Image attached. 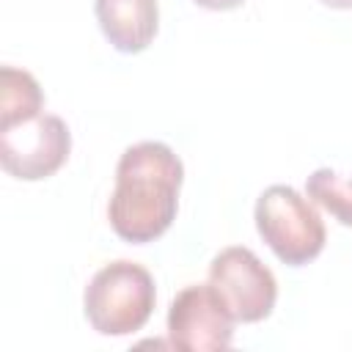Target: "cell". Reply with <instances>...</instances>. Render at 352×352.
<instances>
[{
    "label": "cell",
    "instance_id": "1",
    "mask_svg": "<svg viewBox=\"0 0 352 352\" xmlns=\"http://www.w3.org/2000/svg\"><path fill=\"white\" fill-rule=\"evenodd\" d=\"M184 165L170 146L143 140L129 146L116 165V187L107 204L113 231L132 245L162 236L179 209Z\"/></svg>",
    "mask_w": 352,
    "mask_h": 352
},
{
    "label": "cell",
    "instance_id": "4",
    "mask_svg": "<svg viewBox=\"0 0 352 352\" xmlns=\"http://www.w3.org/2000/svg\"><path fill=\"white\" fill-rule=\"evenodd\" d=\"M72 151V135L63 118L38 113L36 118L0 126V165L6 173L38 182L52 176Z\"/></svg>",
    "mask_w": 352,
    "mask_h": 352
},
{
    "label": "cell",
    "instance_id": "6",
    "mask_svg": "<svg viewBox=\"0 0 352 352\" xmlns=\"http://www.w3.org/2000/svg\"><path fill=\"white\" fill-rule=\"evenodd\" d=\"M234 322L212 283H192L168 308L170 346L182 352H223L234 341Z\"/></svg>",
    "mask_w": 352,
    "mask_h": 352
},
{
    "label": "cell",
    "instance_id": "7",
    "mask_svg": "<svg viewBox=\"0 0 352 352\" xmlns=\"http://www.w3.org/2000/svg\"><path fill=\"white\" fill-rule=\"evenodd\" d=\"M96 19L118 52H143L160 28L157 0H96Z\"/></svg>",
    "mask_w": 352,
    "mask_h": 352
},
{
    "label": "cell",
    "instance_id": "5",
    "mask_svg": "<svg viewBox=\"0 0 352 352\" xmlns=\"http://www.w3.org/2000/svg\"><path fill=\"white\" fill-rule=\"evenodd\" d=\"M209 283L217 289L236 322L267 319L278 300L272 270L250 248L220 250L209 264Z\"/></svg>",
    "mask_w": 352,
    "mask_h": 352
},
{
    "label": "cell",
    "instance_id": "11",
    "mask_svg": "<svg viewBox=\"0 0 352 352\" xmlns=\"http://www.w3.org/2000/svg\"><path fill=\"white\" fill-rule=\"evenodd\" d=\"M319 3H324L330 8H352V0H319Z\"/></svg>",
    "mask_w": 352,
    "mask_h": 352
},
{
    "label": "cell",
    "instance_id": "9",
    "mask_svg": "<svg viewBox=\"0 0 352 352\" xmlns=\"http://www.w3.org/2000/svg\"><path fill=\"white\" fill-rule=\"evenodd\" d=\"M305 192L341 226L352 228V179H341L330 168H316L305 182Z\"/></svg>",
    "mask_w": 352,
    "mask_h": 352
},
{
    "label": "cell",
    "instance_id": "10",
    "mask_svg": "<svg viewBox=\"0 0 352 352\" xmlns=\"http://www.w3.org/2000/svg\"><path fill=\"white\" fill-rule=\"evenodd\" d=\"M192 3L209 11H231V8H239L245 0H192Z\"/></svg>",
    "mask_w": 352,
    "mask_h": 352
},
{
    "label": "cell",
    "instance_id": "2",
    "mask_svg": "<svg viewBox=\"0 0 352 352\" xmlns=\"http://www.w3.org/2000/svg\"><path fill=\"white\" fill-rule=\"evenodd\" d=\"M154 278L146 267L118 258L104 264L85 286V316L99 336H129L154 311Z\"/></svg>",
    "mask_w": 352,
    "mask_h": 352
},
{
    "label": "cell",
    "instance_id": "8",
    "mask_svg": "<svg viewBox=\"0 0 352 352\" xmlns=\"http://www.w3.org/2000/svg\"><path fill=\"white\" fill-rule=\"evenodd\" d=\"M44 107V94L36 77L25 69H0V126L36 118Z\"/></svg>",
    "mask_w": 352,
    "mask_h": 352
},
{
    "label": "cell",
    "instance_id": "3",
    "mask_svg": "<svg viewBox=\"0 0 352 352\" xmlns=\"http://www.w3.org/2000/svg\"><path fill=\"white\" fill-rule=\"evenodd\" d=\"M256 228L270 250L289 267L314 261L324 248V223L311 198L289 184L267 187L256 201Z\"/></svg>",
    "mask_w": 352,
    "mask_h": 352
}]
</instances>
